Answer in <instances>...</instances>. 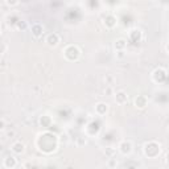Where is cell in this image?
<instances>
[{
	"label": "cell",
	"mask_w": 169,
	"mask_h": 169,
	"mask_svg": "<svg viewBox=\"0 0 169 169\" xmlns=\"http://www.w3.org/2000/svg\"><path fill=\"white\" fill-rule=\"evenodd\" d=\"M119 151H120L123 155H130V153L132 152V143L127 141V140L122 141L120 145H119Z\"/></svg>",
	"instance_id": "1"
},
{
	"label": "cell",
	"mask_w": 169,
	"mask_h": 169,
	"mask_svg": "<svg viewBox=\"0 0 169 169\" xmlns=\"http://www.w3.org/2000/svg\"><path fill=\"white\" fill-rule=\"evenodd\" d=\"M46 44L49 46H57L58 45V42H59V36L57 33H50V34H48L46 36Z\"/></svg>",
	"instance_id": "2"
},
{
	"label": "cell",
	"mask_w": 169,
	"mask_h": 169,
	"mask_svg": "<svg viewBox=\"0 0 169 169\" xmlns=\"http://www.w3.org/2000/svg\"><path fill=\"white\" fill-rule=\"evenodd\" d=\"M12 152L13 153H16V155H20V153H23L24 150H25V145L21 143V141H16V143H13L12 144Z\"/></svg>",
	"instance_id": "3"
},
{
	"label": "cell",
	"mask_w": 169,
	"mask_h": 169,
	"mask_svg": "<svg viewBox=\"0 0 169 169\" xmlns=\"http://www.w3.org/2000/svg\"><path fill=\"white\" fill-rule=\"evenodd\" d=\"M16 164H17V161H16V158H15L13 156H7L6 158H4V167L8 168V169L15 168V167H16Z\"/></svg>",
	"instance_id": "4"
},
{
	"label": "cell",
	"mask_w": 169,
	"mask_h": 169,
	"mask_svg": "<svg viewBox=\"0 0 169 169\" xmlns=\"http://www.w3.org/2000/svg\"><path fill=\"white\" fill-rule=\"evenodd\" d=\"M107 110H108V104L106 103H98L95 106V112L98 115H104L107 112Z\"/></svg>",
	"instance_id": "5"
},
{
	"label": "cell",
	"mask_w": 169,
	"mask_h": 169,
	"mask_svg": "<svg viewBox=\"0 0 169 169\" xmlns=\"http://www.w3.org/2000/svg\"><path fill=\"white\" fill-rule=\"evenodd\" d=\"M115 98H116V102H118L119 104H123V103L127 102V94L124 93V91H118Z\"/></svg>",
	"instance_id": "6"
},
{
	"label": "cell",
	"mask_w": 169,
	"mask_h": 169,
	"mask_svg": "<svg viewBox=\"0 0 169 169\" xmlns=\"http://www.w3.org/2000/svg\"><path fill=\"white\" fill-rule=\"evenodd\" d=\"M135 104H136V107H139V108H144V107L147 106V99H145V97H143V95L137 97V98L135 99Z\"/></svg>",
	"instance_id": "7"
},
{
	"label": "cell",
	"mask_w": 169,
	"mask_h": 169,
	"mask_svg": "<svg viewBox=\"0 0 169 169\" xmlns=\"http://www.w3.org/2000/svg\"><path fill=\"white\" fill-rule=\"evenodd\" d=\"M42 25H40V24H36V25H33L32 27V33H33V36H36V37H40L41 36V33H42Z\"/></svg>",
	"instance_id": "8"
},
{
	"label": "cell",
	"mask_w": 169,
	"mask_h": 169,
	"mask_svg": "<svg viewBox=\"0 0 169 169\" xmlns=\"http://www.w3.org/2000/svg\"><path fill=\"white\" fill-rule=\"evenodd\" d=\"M126 46H127V41H126V40L119 38V40H116V41H115V48L118 49V50H123Z\"/></svg>",
	"instance_id": "9"
},
{
	"label": "cell",
	"mask_w": 169,
	"mask_h": 169,
	"mask_svg": "<svg viewBox=\"0 0 169 169\" xmlns=\"http://www.w3.org/2000/svg\"><path fill=\"white\" fill-rule=\"evenodd\" d=\"M106 24H107L108 28H112V27L116 24V23H115V19H114L112 16H107V17H106Z\"/></svg>",
	"instance_id": "10"
},
{
	"label": "cell",
	"mask_w": 169,
	"mask_h": 169,
	"mask_svg": "<svg viewBox=\"0 0 169 169\" xmlns=\"http://www.w3.org/2000/svg\"><path fill=\"white\" fill-rule=\"evenodd\" d=\"M6 52H7V45L6 44H3V42H0V54L6 53Z\"/></svg>",
	"instance_id": "11"
},
{
	"label": "cell",
	"mask_w": 169,
	"mask_h": 169,
	"mask_svg": "<svg viewBox=\"0 0 169 169\" xmlns=\"http://www.w3.org/2000/svg\"><path fill=\"white\" fill-rule=\"evenodd\" d=\"M6 128V120L4 119H0V131Z\"/></svg>",
	"instance_id": "12"
},
{
	"label": "cell",
	"mask_w": 169,
	"mask_h": 169,
	"mask_svg": "<svg viewBox=\"0 0 169 169\" xmlns=\"http://www.w3.org/2000/svg\"><path fill=\"white\" fill-rule=\"evenodd\" d=\"M0 34H2V31H0Z\"/></svg>",
	"instance_id": "13"
}]
</instances>
